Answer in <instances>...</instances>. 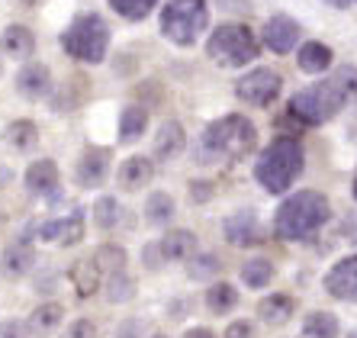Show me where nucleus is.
<instances>
[{
    "mask_svg": "<svg viewBox=\"0 0 357 338\" xmlns=\"http://www.w3.org/2000/svg\"><path fill=\"white\" fill-rule=\"evenodd\" d=\"M149 338H167V335H149Z\"/></svg>",
    "mask_w": 357,
    "mask_h": 338,
    "instance_id": "nucleus-46",
    "label": "nucleus"
},
{
    "mask_svg": "<svg viewBox=\"0 0 357 338\" xmlns=\"http://www.w3.org/2000/svg\"><path fill=\"white\" fill-rule=\"evenodd\" d=\"M119 219H123V207H119L116 197H100L93 203V223H97V229H103V232L116 229Z\"/></svg>",
    "mask_w": 357,
    "mask_h": 338,
    "instance_id": "nucleus-31",
    "label": "nucleus"
},
{
    "mask_svg": "<svg viewBox=\"0 0 357 338\" xmlns=\"http://www.w3.org/2000/svg\"><path fill=\"white\" fill-rule=\"evenodd\" d=\"M344 107H348V94L338 84V78H332V81L309 84L299 94H293L290 116L299 119L303 126H322L328 119H335Z\"/></svg>",
    "mask_w": 357,
    "mask_h": 338,
    "instance_id": "nucleus-4",
    "label": "nucleus"
},
{
    "mask_svg": "<svg viewBox=\"0 0 357 338\" xmlns=\"http://www.w3.org/2000/svg\"><path fill=\"white\" fill-rule=\"evenodd\" d=\"M174 200H171V193H165V190H155L149 200H145V219H149L151 226H167L171 219H174Z\"/></svg>",
    "mask_w": 357,
    "mask_h": 338,
    "instance_id": "nucleus-27",
    "label": "nucleus"
},
{
    "mask_svg": "<svg viewBox=\"0 0 357 338\" xmlns=\"http://www.w3.org/2000/svg\"><path fill=\"white\" fill-rule=\"evenodd\" d=\"M7 142L17 152H33L36 145H39V129H36V123H29V119H17V123L7 126Z\"/></svg>",
    "mask_w": 357,
    "mask_h": 338,
    "instance_id": "nucleus-30",
    "label": "nucleus"
},
{
    "mask_svg": "<svg viewBox=\"0 0 357 338\" xmlns=\"http://www.w3.org/2000/svg\"><path fill=\"white\" fill-rule=\"evenodd\" d=\"M0 338H26V325L17 319H10L0 325Z\"/></svg>",
    "mask_w": 357,
    "mask_h": 338,
    "instance_id": "nucleus-39",
    "label": "nucleus"
},
{
    "mask_svg": "<svg viewBox=\"0 0 357 338\" xmlns=\"http://www.w3.org/2000/svg\"><path fill=\"white\" fill-rule=\"evenodd\" d=\"M151 177H155V165H151V158H145V155L126 158L123 165H119V171H116L119 187L129 190V193H135V190H142V187H149Z\"/></svg>",
    "mask_w": 357,
    "mask_h": 338,
    "instance_id": "nucleus-15",
    "label": "nucleus"
},
{
    "mask_svg": "<svg viewBox=\"0 0 357 338\" xmlns=\"http://www.w3.org/2000/svg\"><path fill=\"white\" fill-rule=\"evenodd\" d=\"M274 281V264L267 258H248L241 264V284L251 290H264L267 284Z\"/></svg>",
    "mask_w": 357,
    "mask_h": 338,
    "instance_id": "nucleus-25",
    "label": "nucleus"
},
{
    "mask_svg": "<svg viewBox=\"0 0 357 338\" xmlns=\"http://www.w3.org/2000/svg\"><path fill=\"white\" fill-rule=\"evenodd\" d=\"M187 274H190L193 281H209V277H216L219 271H222V261H219V255H213V251H203V255H193L187 258Z\"/></svg>",
    "mask_w": 357,
    "mask_h": 338,
    "instance_id": "nucleus-32",
    "label": "nucleus"
},
{
    "mask_svg": "<svg viewBox=\"0 0 357 338\" xmlns=\"http://www.w3.org/2000/svg\"><path fill=\"white\" fill-rule=\"evenodd\" d=\"M325 3H332V7H348V0H325Z\"/></svg>",
    "mask_w": 357,
    "mask_h": 338,
    "instance_id": "nucleus-44",
    "label": "nucleus"
},
{
    "mask_svg": "<svg viewBox=\"0 0 357 338\" xmlns=\"http://www.w3.org/2000/svg\"><path fill=\"white\" fill-rule=\"evenodd\" d=\"M39 239L42 242H55V245H77L84 239V216L68 213L61 219H49V223L39 226Z\"/></svg>",
    "mask_w": 357,
    "mask_h": 338,
    "instance_id": "nucleus-12",
    "label": "nucleus"
},
{
    "mask_svg": "<svg viewBox=\"0 0 357 338\" xmlns=\"http://www.w3.org/2000/svg\"><path fill=\"white\" fill-rule=\"evenodd\" d=\"M255 142H258V129L248 116H219L216 123H209L203 129L197 149H193V161L197 165H225V161L232 165L255 149Z\"/></svg>",
    "mask_w": 357,
    "mask_h": 338,
    "instance_id": "nucleus-1",
    "label": "nucleus"
},
{
    "mask_svg": "<svg viewBox=\"0 0 357 338\" xmlns=\"http://www.w3.org/2000/svg\"><path fill=\"white\" fill-rule=\"evenodd\" d=\"M109 7L116 10L123 20H129V23H139V20H145L151 10L158 7V0H109Z\"/></svg>",
    "mask_w": 357,
    "mask_h": 338,
    "instance_id": "nucleus-33",
    "label": "nucleus"
},
{
    "mask_svg": "<svg viewBox=\"0 0 357 338\" xmlns=\"http://www.w3.org/2000/svg\"><path fill=\"white\" fill-rule=\"evenodd\" d=\"M149 129V110L145 107H126L119 113V142H139Z\"/></svg>",
    "mask_w": 357,
    "mask_h": 338,
    "instance_id": "nucleus-24",
    "label": "nucleus"
},
{
    "mask_svg": "<svg viewBox=\"0 0 357 338\" xmlns=\"http://www.w3.org/2000/svg\"><path fill=\"white\" fill-rule=\"evenodd\" d=\"M17 91L23 94L26 100H42L45 94L52 91L49 68L39 65V61H29V65H23V68H20V75H17Z\"/></svg>",
    "mask_w": 357,
    "mask_h": 338,
    "instance_id": "nucleus-16",
    "label": "nucleus"
},
{
    "mask_svg": "<svg viewBox=\"0 0 357 338\" xmlns=\"http://www.w3.org/2000/svg\"><path fill=\"white\" fill-rule=\"evenodd\" d=\"M332 216V207L325 193L319 190H299L293 197H287L280 203V210L274 213V232L283 242H303L309 235H316Z\"/></svg>",
    "mask_w": 357,
    "mask_h": 338,
    "instance_id": "nucleus-2",
    "label": "nucleus"
},
{
    "mask_svg": "<svg viewBox=\"0 0 357 338\" xmlns=\"http://www.w3.org/2000/svg\"><path fill=\"white\" fill-rule=\"evenodd\" d=\"M0 75H3V68H0Z\"/></svg>",
    "mask_w": 357,
    "mask_h": 338,
    "instance_id": "nucleus-48",
    "label": "nucleus"
},
{
    "mask_svg": "<svg viewBox=\"0 0 357 338\" xmlns=\"http://www.w3.org/2000/svg\"><path fill=\"white\" fill-rule=\"evenodd\" d=\"M93 261H97V267L103 274H116V271H126V251L119 245H100L97 251H93Z\"/></svg>",
    "mask_w": 357,
    "mask_h": 338,
    "instance_id": "nucleus-34",
    "label": "nucleus"
},
{
    "mask_svg": "<svg viewBox=\"0 0 357 338\" xmlns=\"http://www.w3.org/2000/svg\"><path fill=\"white\" fill-rule=\"evenodd\" d=\"M33 264H36V251L26 239L7 245L3 248V255H0V267H3L7 277H23V274L33 271Z\"/></svg>",
    "mask_w": 357,
    "mask_h": 338,
    "instance_id": "nucleus-18",
    "label": "nucleus"
},
{
    "mask_svg": "<svg viewBox=\"0 0 357 338\" xmlns=\"http://www.w3.org/2000/svg\"><path fill=\"white\" fill-rule=\"evenodd\" d=\"M299 36H303L299 23L293 17H287V13L271 17L264 26V45L274 52V55H290V52L299 45Z\"/></svg>",
    "mask_w": 357,
    "mask_h": 338,
    "instance_id": "nucleus-11",
    "label": "nucleus"
},
{
    "mask_svg": "<svg viewBox=\"0 0 357 338\" xmlns=\"http://www.w3.org/2000/svg\"><path fill=\"white\" fill-rule=\"evenodd\" d=\"M293 309H296V303H293L290 293H271V297H264L258 303V316L264 322H271V325H280V322H287L293 316Z\"/></svg>",
    "mask_w": 357,
    "mask_h": 338,
    "instance_id": "nucleus-23",
    "label": "nucleus"
},
{
    "mask_svg": "<svg viewBox=\"0 0 357 338\" xmlns=\"http://www.w3.org/2000/svg\"><path fill=\"white\" fill-rule=\"evenodd\" d=\"M190 197H193V203H203V200H209V197H213V190H209V187H213V184H190Z\"/></svg>",
    "mask_w": 357,
    "mask_h": 338,
    "instance_id": "nucleus-40",
    "label": "nucleus"
},
{
    "mask_svg": "<svg viewBox=\"0 0 357 338\" xmlns=\"http://www.w3.org/2000/svg\"><path fill=\"white\" fill-rule=\"evenodd\" d=\"M225 242L235 248H255L264 242V226H261L258 213L255 210H238L222 223Z\"/></svg>",
    "mask_w": 357,
    "mask_h": 338,
    "instance_id": "nucleus-9",
    "label": "nucleus"
},
{
    "mask_svg": "<svg viewBox=\"0 0 357 338\" xmlns=\"http://www.w3.org/2000/svg\"><path fill=\"white\" fill-rule=\"evenodd\" d=\"M183 338H216V332H213V329H203V325H197V329H190Z\"/></svg>",
    "mask_w": 357,
    "mask_h": 338,
    "instance_id": "nucleus-41",
    "label": "nucleus"
},
{
    "mask_svg": "<svg viewBox=\"0 0 357 338\" xmlns=\"http://www.w3.org/2000/svg\"><path fill=\"white\" fill-rule=\"evenodd\" d=\"M303 174V145L290 135H277L264 152H261L258 165H255V177L267 193H283L296 184Z\"/></svg>",
    "mask_w": 357,
    "mask_h": 338,
    "instance_id": "nucleus-3",
    "label": "nucleus"
},
{
    "mask_svg": "<svg viewBox=\"0 0 357 338\" xmlns=\"http://www.w3.org/2000/svg\"><path fill=\"white\" fill-rule=\"evenodd\" d=\"M325 293L344 303H357V255L332 264V271L325 274Z\"/></svg>",
    "mask_w": 357,
    "mask_h": 338,
    "instance_id": "nucleus-10",
    "label": "nucleus"
},
{
    "mask_svg": "<svg viewBox=\"0 0 357 338\" xmlns=\"http://www.w3.org/2000/svg\"><path fill=\"white\" fill-rule=\"evenodd\" d=\"M206 55L222 68H241L258 58V39L248 26L241 23H222L206 42Z\"/></svg>",
    "mask_w": 357,
    "mask_h": 338,
    "instance_id": "nucleus-7",
    "label": "nucleus"
},
{
    "mask_svg": "<svg viewBox=\"0 0 357 338\" xmlns=\"http://www.w3.org/2000/svg\"><path fill=\"white\" fill-rule=\"evenodd\" d=\"M238 306V290L232 287V284L225 281H216L213 287L206 290V309L216 316H225L229 309H235Z\"/></svg>",
    "mask_w": 357,
    "mask_h": 338,
    "instance_id": "nucleus-26",
    "label": "nucleus"
},
{
    "mask_svg": "<svg viewBox=\"0 0 357 338\" xmlns=\"http://www.w3.org/2000/svg\"><path fill=\"white\" fill-rule=\"evenodd\" d=\"M0 49H3V55L17 58V61H23V58H29L36 52V36L29 26H7L3 29V36H0Z\"/></svg>",
    "mask_w": 357,
    "mask_h": 338,
    "instance_id": "nucleus-20",
    "label": "nucleus"
},
{
    "mask_svg": "<svg viewBox=\"0 0 357 338\" xmlns=\"http://www.w3.org/2000/svg\"><path fill=\"white\" fill-rule=\"evenodd\" d=\"M132 293H135V284L126 271H116L107 277V300L109 303H126V300H132Z\"/></svg>",
    "mask_w": 357,
    "mask_h": 338,
    "instance_id": "nucleus-35",
    "label": "nucleus"
},
{
    "mask_svg": "<svg viewBox=\"0 0 357 338\" xmlns=\"http://www.w3.org/2000/svg\"><path fill=\"white\" fill-rule=\"evenodd\" d=\"M338 332H341V325H338V319H335L332 313H309L306 319H303V335L306 338H338Z\"/></svg>",
    "mask_w": 357,
    "mask_h": 338,
    "instance_id": "nucleus-29",
    "label": "nucleus"
},
{
    "mask_svg": "<svg viewBox=\"0 0 357 338\" xmlns=\"http://www.w3.org/2000/svg\"><path fill=\"white\" fill-rule=\"evenodd\" d=\"M61 319H65L61 303H42V306L33 309V316H29V322H26V329L33 332L36 338H49L52 332L61 325Z\"/></svg>",
    "mask_w": 357,
    "mask_h": 338,
    "instance_id": "nucleus-21",
    "label": "nucleus"
},
{
    "mask_svg": "<svg viewBox=\"0 0 357 338\" xmlns=\"http://www.w3.org/2000/svg\"><path fill=\"white\" fill-rule=\"evenodd\" d=\"M280 91H283V78L277 71H271V68H255L235 84L238 100L248 103V107H271L280 97Z\"/></svg>",
    "mask_w": 357,
    "mask_h": 338,
    "instance_id": "nucleus-8",
    "label": "nucleus"
},
{
    "mask_svg": "<svg viewBox=\"0 0 357 338\" xmlns=\"http://www.w3.org/2000/svg\"><path fill=\"white\" fill-rule=\"evenodd\" d=\"M351 338H357V329H354V332H351Z\"/></svg>",
    "mask_w": 357,
    "mask_h": 338,
    "instance_id": "nucleus-47",
    "label": "nucleus"
},
{
    "mask_svg": "<svg viewBox=\"0 0 357 338\" xmlns=\"http://www.w3.org/2000/svg\"><path fill=\"white\" fill-rule=\"evenodd\" d=\"M209 26L206 0H167L161 10V36L181 49L193 45Z\"/></svg>",
    "mask_w": 357,
    "mask_h": 338,
    "instance_id": "nucleus-6",
    "label": "nucleus"
},
{
    "mask_svg": "<svg viewBox=\"0 0 357 338\" xmlns=\"http://www.w3.org/2000/svg\"><path fill=\"white\" fill-rule=\"evenodd\" d=\"M107 174H109V149H97V145L84 149L81 161L75 168L77 184L81 187H100V184L107 181Z\"/></svg>",
    "mask_w": 357,
    "mask_h": 338,
    "instance_id": "nucleus-13",
    "label": "nucleus"
},
{
    "mask_svg": "<svg viewBox=\"0 0 357 338\" xmlns=\"http://www.w3.org/2000/svg\"><path fill=\"white\" fill-rule=\"evenodd\" d=\"M61 49L84 65H100L109 49V26L100 13H81L61 33Z\"/></svg>",
    "mask_w": 357,
    "mask_h": 338,
    "instance_id": "nucleus-5",
    "label": "nucleus"
},
{
    "mask_svg": "<svg viewBox=\"0 0 357 338\" xmlns=\"http://www.w3.org/2000/svg\"><path fill=\"white\" fill-rule=\"evenodd\" d=\"M71 281H75L77 293L81 297H91L93 290H100V281H103V271L97 267V261H77L75 267H71Z\"/></svg>",
    "mask_w": 357,
    "mask_h": 338,
    "instance_id": "nucleus-28",
    "label": "nucleus"
},
{
    "mask_svg": "<svg viewBox=\"0 0 357 338\" xmlns=\"http://www.w3.org/2000/svg\"><path fill=\"white\" fill-rule=\"evenodd\" d=\"M351 193H354V200H357V177H354V187H351Z\"/></svg>",
    "mask_w": 357,
    "mask_h": 338,
    "instance_id": "nucleus-45",
    "label": "nucleus"
},
{
    "mask_svg": "<svg viewBox=\"0 0 357 338\" xmlns=\"http://www.w3.org/2000/svg\"><path fill=\"white\" fill-rule=\"evenodd\" d=\"M225 338H255V325L248 319H238L225 329Z\"/></svg>",
    "mask_w": 357,
    "mask_h": 338,
    "instance_id": "nucleus-38",
    "label": "nucleus"
},
{
    "mask_svg": "<svg viewBox=\"0 0 357 338\" xmlns=\"http://www.w3.org/2000/svg\"><path fill=\"white\" fill-rule=\"evenodd\" d=\"M225 10H248V0H219Z\"/></svg>",
    "mask_w": 357,
    "mask_h": 338,
    "instance_id": "nucleus-43",
    "label": "nucleus"
},
{
    "mask_svg": "<svg viewBox=\"0 0 357 338\" xmlns=\"http://www.w3.org/2000/svg\"><path fill=\"white\" fill-rule=\"evenodd\" d=\"M161 261H187L197 251V235L190 229H174L167 232L165 239H158Z\"/></svg>",
    "mask_w": 357,
    "mask_h": 338,
    "instance_id": "nucleus-19",
    "label": "nucleus"
},
{
    "mask_svg": "<svg viewBox=\"0 0 357 338\" xmlns=\"http://www.w3.org/2000/svg\"><path fill=\"white\" fill-rule=\"evenodd\" d=\"M139 329H142V322H126L123 329H119V338H135Z\"/></svg>",
    "mask_w": 357,
    "mask_h": 338,
    "instance_id": "nucleus-42",
    "label": "nucleus"
},
{
    "mask_svg": "<svg viewBox=\"0 0 357 338\" xmlns=\"http://www.w3.org/2000/svg\"><path fill=\"white\" fill-rule=\"evenodd\" d=\"M26 190L33 193V197H55L59 193V165L52 161V158H39L33 165L26 168Z\"/></svg>",
    "mask_w": 357,
    "mask_h": 338,
    "instance_id": "nucleus-14",
    "label": "nucleus"
},
{
    "mask_svg": "<svg viewBox=\"0 0 357 338\" xmlns=\"http://www.w3.org/2000/svg\"><path fill=\"white\" fill-rule=\"evenodd\" d=\"M335 78H338V84L344 87V94H348V103L357 107V68H341Z\"/></svg>",
    "mask_w": 357,
    "mask_h": 338,
    "instance_id": "nucleus-36",
    "label": "nucleus"
},
{
    "mask_svg": "<svg viewBox=\"0 0 357 338\" xmlns=\"http://www.w3.org/2000/svg\"><path fill=\"white\" fill-rule=\"evenodd\" d=\"M187 149V135H183V126L177 123V119H167V123H161L158 135H155V158L158 161H174L181 152Z\"/></svg>",
    "mask_w": 357,
    "mask_h": 338,
    "instance_id": "nucleus-17",
    "label": "nucleus"
},
{
    "mask_svg": "<svg viewBox=\"0 0 357 338\" xmlns=\"http://www.w3.org/2000/svg\"><path fill=\"white\" fill-rule=\"evenodd\" d=\"M332 58L335 55L325 42H303V45H299L296 65H299V71H306V75H319L325 68H332Z\"/></svg>",
    "mask_w": 357,
    "mask_h": 338,
    "instance_id": "nucleus-22",
    "label": "nucleus"
},
{
    "mask_svg": "<svg viewBox=\"0 0 357 338\" xmlns=\"http://www.w3.org/2000/svg\"><path fill=\"white\" fill-rule=\"evenodd\" d=\"M68 338H97V325L91 319H77L71 329H68Z\"/></svg>",
    "mask_w": 357,
    "mask_h": 338,
    "instance_id": "nucleus-37",
    "label": "nucleus"
}]
</instances>
